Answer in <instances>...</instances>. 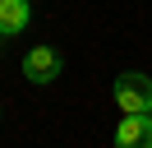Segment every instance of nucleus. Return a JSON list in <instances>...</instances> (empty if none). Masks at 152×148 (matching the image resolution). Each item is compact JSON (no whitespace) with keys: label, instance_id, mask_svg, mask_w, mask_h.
<instances>
[{"label":"nucleus","instance_id":"f257e3e1","mask_svg":"<svg viewBox=\"0 0 152 148\" xmlns=\"http://www.w3.org/2000/svg\"><path fill=\"white\" fill-rule=\"evenodd\" d=\"M111 92H115V107L120 111H152V79L138 74V70H124Z\"/></svg>","mask_w":152,"mask_h":148},{"label":"nucleus","instance_id":"f03ea898","mask_svg":"<svg viewBox=\"0 0 152 148\" xmlns=\"http://www.w3.org/2000/svg\"><path fill=\"white\" fill-rule=\"evenodd\" d=\"M60 70H65V56H60L56 46H32V51L23 56V79L28 83H56Z\"/></svg>","mask_w":152,"mask_h":148},{"label":"nucleus","instance_id":"7ed1b4c3","mask_svg":"<svg viewBox=\"0 0 152 148\" xmlns=\"http://www.w3.org/2000/svg\"><path fill=\"white\" fill-rule=\"evenodd\" d=\"M120 148H152V111H124L115 125Z\"/></svg>","mask_w":152,"mask_h":148},{"label":"nucleus","instance_id":"20e7f679","mask_svg":"<svg viewBox=\"0 0 152 148\" xmlns=\"http://www.w3.org/2000/svg\"><path fill=\"white\" fill-rule=\"evenodd\" d=\"M32 18V5L28 0H0V37H19Z\"/></svg>","mask_w":152,"mask_h":148},{"label":"nucleus","instance_id":"39448f33","mask_svg":"<svg viewBox=\"0 0 152 148\" xmlns=\"http://www.w3.org/2000/svg\"><path fill=\"white\" fill-rule=\"evenodd\" d=\"M0 116H5V107H0Z\"/></svg>","mask_w":152,"mask_h":148},{"label":"nucleus","instance_id":"423d86ee","mask_svg":"<svg viewBox=\"0 0 152 148\" xmlns=\"http://www.w3.org/2000/svg\"><path fill=\"white\" fill-rule=\"evenodd\" d=\"M0 42H5V37H0Z\"/></svg>","mask_w":152,"mask_h":148}]
</instances>
